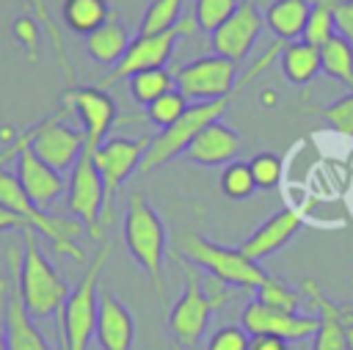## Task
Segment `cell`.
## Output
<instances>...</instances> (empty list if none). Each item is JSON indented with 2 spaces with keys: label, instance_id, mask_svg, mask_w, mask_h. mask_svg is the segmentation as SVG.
<instances>
[{
  "label": "cell",
  "instance_id": "obj_34",
  "mask_svg": "<svg viewBox=\"0 0 353 350\" xmlns=\"http://www.w3.org/2000/svg\"><path fill=\"white\" fill-rule=\"evenodd\" d=\"M240 0H196V25L199 30H218L234 11H237Z\"/></svg>",
  "mask_w": 353,
  "mask_h": 350
},
{
  "label": "cell",
  "instance_id": "obj_2",
  "mask_svg": "<svg viewBox=\"0 0 353 350\" xmlns=\"http://www.w3.org/2000/svg\"><path fill=\"white\" fill-rule=\"evenodd\" d=\"M8 259L17 265V292L33 320H44L61 311L63 300L69 298V284L52 267V262L39 248L36 231H25L22 251L14 245L8 248Z\"/></svg>",
  "mask_w": 353,
  "mask_h": 350
},
{
  "label": "cell",
  "instance_id": "obj_32",
  "mask_svg": "<svg viewBox=\"0 0 353 350\" xmlns=\"http://www.w3.org/2000/svg\"><path fill=\"white\" fill-rule=\"evenodd\" d=\"M182 3L185 0H152L141 17L138 33H163L174 28L182 19Z\"/></svg>",
  "mask_w": 353,
  "mask_h": 350
},
{
  "label": "cell",
  "instance_id": "obj_40",
  "mask_svg": "<svg viewBox=\"0 0 353 350\" xmlns=\"http://www.w3.org/2000/svg\"><path fill=\"white\" fill-rule=\"evenodd\" d=\"M0 231H30V223L0 204Z\"/></svg>",
  "mask_w": 353,
  "mask_h": 350
},
{
  "label": "cell",
  "instance_id": "obj_22",
  "mask_svg": "<svg viewBox=\"0 0 353 350\" xmlns=\"http://www.w3.org/2000/svg\"><path fill=\"white\" fill-rule=\"evenodd\" d=\"M130 41H132V39H130V30L124 28V22L119 19V14L113 11L97 30H91V33L85 36V52H88V58H94L97 63L113 69V66L121 61V55L127 52Z\"/></svg>",
  "mask_w": 353,
  "mask_h": 350
},
{
  "label": "cell",
  "instance_id": "obj_21",
  "mask_svg": "<svg viewBox=\"0 0 353 350\" xmlns=\"http://www.w3.org/2000/svg\"><path fill=\"white\" fill-rule=\"evenodd\" d=\"M240 149H243V138L237 135V130L223 121H212L190 141V146L185 149V157L196 165L212 168V165L232 163Z\"/></svg>",
  "mask_w": 353,
  "mask_h": 350
},
{
  "label": "cell",
  "instance_id": "obj_23",
  "mask_svg": "<svg viewBox=\"0 0 353 350\" xmlns=\"http://www.w3.org/2000/svg\"><path fill=\"white\" fill-rule=\"evenodd\" d=\"M312 14V0H270L265 8V25L284 44L303 39Z\"/></svg>",
  "mask_w": 353,
  "mask_h": 350
},
{
  "label": "cell",
  "instance_id": "obj_38",
  "mask_svg": "<svg viewBox=\"0 0 353 350\" xmlns=\"http://www.w3.org/2000/svg\"><path fill=\"white\" fill-rule=\"evenodd\" d=\"M251 333L243 325H221L207 339V350H248Z\"/></svg>",
  "mask_w": 353,
  "mask_h": 350
},
{
  "label": "cell",
  "instance_id": "obj_3",
  "mask_svg": "<svg viewBox=\"0 0 353 350\" xmlns=\"http://www.w3.org/2000/svg\"><path fill=\"white\" fill-rule=\"evenodd\" d=\"M121 234H124V245H127L130 256L149 276L160 306H165L168 298H165V273L163 270H165L168 234H165L163 218L157 215V209L149 204V198L143 193H130L124 223H121Z\"/></svg>",
  "mask_w": 353,
  "mask_h": 350
},
{
  "label": "cell",
  "instance_id": "obj_28",
  "mask_svg": "<svg viewBox=\"0 0 353 350\" xmlns=\"http://www.w3.org/2000/svg\"><path fill=\"white\" fill-rule=\"evenodd\" d=\"M256 300L270 306V309H281V311H301L303 306V292L295 289L292 284H287L279 276H268L256 289Z\"/></svg>",
  "mask_w": 353,
  "mask_h": 350
},
{
  "label": "cell",
  "instance_id": "obj_24",
  "mask_svg": "<svg viewBox=\"0 0 353 350\" xmlns=\"http://www.w3.org/2000/svg\"><path fill=\"white\" fill-rule=\"evenodd\" d=\"M279 66H281V74L292 85H306L323 72L320 69V47H314L303 39L290 41L279 52Z\"/></svg>",
  "mask_w": 353,
  "mask_h": 350
},
{
  "label": "cell",
  "instance_id": "obj_35",
  "mask_svg": "<svg viewBox=\"0 0 353 350\" xmlns=\"http://www.w3.org/2000/svg\"><path fill=\"white\" fill-rule=\"evenodd\" d=\"M248 168H251V176L256 182V190H270L281 182V174H284V165H281V157L273 154V152H259L248 160Z\"/></svg>",
  "mask_w": 353,
  "mask_h": 350
},
{
  "label": "cell",
  "instance_id": "obj_43",
  "mask_svg": "<svg viewBox=\"0 0 353 350\" xmlns=\"http://www.w3.org/2000/svg\"><path fill=\"white\" fill-rule=\"evenodd\" d=\"M0 350H8V344H6V328H3V317H0Z\"/></svg>",
  "mask_w": 353,
  "mask_h": 350
},
{
  "label": "cell",
  "instance_id": "obj_6",
  "mask_svg": "<svg viewBox=\"0 0 353 350\" xmlns=\"http://www.w3.org/2000/svg\"><path fill=\"white\" fill-rule=\"evenodd\" d=\"M0 204L8 207L11 212H17L19 218H25L36 234L47 237L55 245V254L69 256L80 265H88L85 251L77 245V237L85 231V226L77 218H52L50 212H41L22 190L17 174H11L6 168H0Z\"/></svg>",
  "mask_w": 353,
  "mask_h": 350
},
{
  "label": "cell",
  "instance_id": "obj_18",
  "mask_svg": "<svg viewBox=\"0 0 353 350\" xmlns=\"http://www.w3.org/2000/svg\"><path fill=\"white\" fill-rule=\"evenodd\" d=\"M17 179L22 185V190L28 193V198L41 209L47 212L63 193H66V179L61 171H55L52 165H47L44 160H39L30 146H25L17 157Z\"/></svg>",
  "mask_w": 353,
  "mask_h": 350
},
{
  "label": "cell",
  "instance_id": "obj_25",
  "mask_svg": "<svg viewBox=\"0 0 353 350\" xmlns=\"http://www.w3.org/2000/svg\"><path fill=\"white\" fill-rule=\"evenodd\" d=\"M110 14L113 11H110L108 0H63V6H61L63 25L80 36H88L91 30H97Z\"/></svg>",
  "mask_w": 353,
  "mask_h": 350
},
{
  "label": "cell",
  "instance_id": "obj_42",
  "mask_svg": "<svg viewBox=\"0 0 353 350\" xmlns=\"http://www.w3.org/2000/svg\"><path fill=\"white\" fill-rule=\"evenodd\" d=\"M345 336H347V350H353V309L345 306Z\"/></svg>",
  "mask_w": 353,
  "mask_h": 350
},
{
  "label": "cell",
  "instance_id": "obj_7",
  "mask_svg": "<svg viewBox=\"0 0 353 350\" xmlns=\"http://www.w3.org/2000/svg\"><path fill=\"white\" fill-rule=\"evenodd\" d=\"M179 267L185 276V289L168 311V336L174 342V350H196L207 331V322H210L212 311H218V306L212 303V298L204 289L201 270L182 256H179Z\"/></svg>",
  "mask_w": 353,
  "mask_h": 350
},
{
  "label": "cell",
  "instance_id": "obj_14",
  "mask_svg": "<svg viewBox=\"0 0 353 350\" xmlns=\"http://www.w3.org/2000/svg\"><path fill=\"white\" fill-rule=\"evenodd\" d=\"M240 325H243L251 336L270 333V336H279V339H284V342H303V339L314 336L320 320H317V314H301V311L270 309V306H265V303H259V300L254 298V300H248V303L243 306Z\"/></svg>",
  "mask_w": 353,
  "mask_h": 350
},
{
  "label": "cell",
  "instance_id": "obj_8",
  "mask_svg": "<svg viewBox=\"0 0 353 350\" xmlns=\"http://www.w3.org/2000/svg\"><path fill=\"white\" fill-rule=\"evenodd\" d=\"M193 33H199L196 17H182L174 28H168V30H163V33H138V36L130 41L127 52L121 55V61H119L97 85H99V88H108V85H113V83H119V80L132 77L135 72L165 66L168 58H171V52H174V47H176V41H179V39H188V36H193Z\"/></svg>",
  "mask_w": 353,
  "mask_h": 350
},
{
  "label": "cell",
  "instance_id": "obj_13",
  "mask_svg": "<svg viewBox=\"0 0 353 350\" xmlns=\"http://www.w3.org/2000/svg\"><path fill=\"white\" fill-rule=\"evenodd\" d=\"M61 105L80 119V130L85 132V149L97 152L116 124V102L99 85H66L61 94Z\"/></svg>",
  "mask_w": 353,
  "mask_h": 350
},
{
  "label": "cell",
  "instance_id": "obj_9",
  "mask_svg": "<svg viewBox=\"0 0 353 350\" xmlns=\"http://www.w3.org/2000/svg\"><path fill=\"white\" fill-rule=\"evenodd\" d=\"M146 146H149V135H143V138L113 135V138H105L99 143V149L94 152V163H97V171L102 176V185H105V207H102V226L105 229L113 220V201H116L121 185L141 168Z\"/></svg>",
  "mask_w": 353,
  "mask_h": 350
},
{
  "label": "cell",
  "instance_id": "obj_17",
  "mask_svg": "<svg viewBox=\"0 0 353 350\" xmlns=\"http://www.w3.org/2000/svg\"><path fill=\"white\" fill-rule=\"evenodd\" d=\"M301 229H303V215L298 209H292V207H281L265 223H259L237 248L251 262H265L268 256L279 254Z\"/></svg>",
  "mask_w": 353,
  "mask_h": 350
},
{
  "label": "cell",
  "instance_id": "obj_10",
  "mask_svg": "<svg viewBox=\"0 0 353 350\" xmlns=\"http://www.w3.org/2000/svg\"><path fill=\"white\" fill-rule=\"evenodd\" d=\"M174 83L188 102L221 99L237 91L240 85V63L223 55H201L179 69H174Z\"/></svg>",
  "mask_w": 353,
  "mask_h": 350
},
{
  "label": "cell",
  "instance_id": "obj_41",
  "mask_svg": "<svg viewBox=\"0 0 353 350\" xmlns=\"http://www.w3.org/2000/svg\"><path fill=\"white\" fill-rule=\"evenodd\" d=\"M248 350H290V342L270 336V333H259V336H251Z\"/></svg>",
  "mask_w": 353,
  "mask_h": 350
},
{
  "label": "cell",
  "instance_id": "obj_45",
  "mask_svg": "<svg viewBox=\"0 0 353 350\" xmlns=\"http://www.w3.org/2000/svg\"><path fill=\"white\" fill-rule=\"evenodd\" d=\"M350 284H353V278H350Z\"/></svg>",
  "mask_w": 353,
  "mask_h": 350
},
{
  "label": "cell",
  "instance_id": "obj_36",
  "mask_svg": "<svg viewBox=\"0 0 353 350\" xmlns=\"http://www.w3.org/2000/svg\"><path fill=\"white\" fill-rule=\"evenodd\" d=\"M323 119L328 121V127L345 138H353V91H347L345 96L334 99L331 105L323 107Z\"/></svg>",
  "mask_w": 353,
  "mask_h": 350
},
{
  "label": "cell",
  "instance_id": "obj_4",
  "mask_svg": "<svg viewBox=\"0 0 353 350\" xmlns=\"http://www.w3.org/2000/svg\"><path fill=\"white\" fill-rule=\"evenodd\" d=\"M176 251L201 273L234 289H256L270 276L259 262H251L240 248L212 243L199 231H182L176 240Z\"/></svg>",
  "mask_w": 353,
  "mask_h": 350
},
{
  "label": "cell",
  "instance_id": "obj_29",
  "mask_svg": "<svg viewBox=\"0 0 353 350\" xmlns=\"http://www.w3.org/2000/svg\"><path fill=\"white\" fill-rule=\"evenodd\" d=\"M28 3H30V8H33V17L39 19V25L44 28V33H47V39H50V44H52V52H55V61H58V66H61V74L66 77L69 85H74V69H72V63H69V55H66V47H63V36H61V30H58V25H55V19H52L47 3H44V0H28Z\"/></svg>",
  "mask_w": 353,
  "mask_h": 350
},
{
  "label": "cell",
  "instance_id": "obj_1",
  "mask_svg": "<svg viewBox=\"0 0 353 350\" xmlns=\"http://www.w3.org/2000/svg\"><path fill=\"white\" fill-rule=\"evenodd\" d=\"M281 47H284V41H273L245 72H243V77H240V85H237V91L243 88V85H248V83H254L276 58H279V52H281ZM237 91H232L229 96H221V99H207V102H190L188 107H185V113L168 127V130H160L157 135H152L149 138V146H146V154H143V160H141V168H138V174H152L154 168H160V165H165V163H171L174 157H179V154H185V149L190 146V141L204 130V127H210L212 121H221V116L232 107V102H234V94Z\"/></svg>",
  "mask_w": 353,
  "mask_h": 350
},
{
  "label": "cell",
  "instance_id": "obj_5",
  "mask_svg": "<svg viewBox=\"0 0 353 350\" xmlns=\"http://www.w3.org/2000/svg\"><path fill=\"white\" fill-rule=\"evenodd\" d=\"M110 251L113 243L105 240L94 254V259L85 265V273L77 281V287L69 289V298L58 311V331H61L58 344H63L66 350H88L94 339L97 309H99V276L105 262L110 259Z\"/></svg>",
  "mask_w": 353,
  "mask_h": 350
},
{
  "label": "cell",
  "instance_id": "obj_20",
  "mask_svg": "<svg viewBox=\"0 0 353 350\" xmlns=\"http://www.w3.org/2000/svg\"><path fill=\"white\" fill-rule=\"evenodd\" d=\"M303 298L309 300V306H314V314L320 320L317 331H314V342L312 350H347V336H345V306L334 303L314 278H303L301 287Z\"/></svg>",
  "mask_w": 353,
  "mask_h": 350
},
{
  "label": "cell",
  "instance_id": "obj_44",
  "mask_svg": "<svg viewBox=\"0 0 353 350\" xmlns=\"http://www.w3.org/2000/svg\"><path fill=\"white\" fill-rule=\"evenodd\" d=\"M58 350H66V347H63V344H58Z\"/></svg>",
  "mask_w": 353,
  "mask_h": 350
},
{
  "label": "cell",
  "instance_id": "obj_26",
  "mask_svg": "<svg viewBox=\"0 0 353 350\" xmlns=\"http://www.w3.org/2000/svg\"><path fill=\"white\" fill-rule=\"evenodd\" d=\"M320 69L353 91V44L345 36H331L320 47Z\"/></svg>",
  "mask_w": 353,
  "mask_h": 350
},
{
  "label": "cell",
  "instance_id": "obj_37",
  "mask_svg": "<svg viewBox=\"0 0 353 350\" xmlns=\"http://www.w3.org/2000/svg\"><path fill=\"white\" fill-rule=\"evenodd\" d=\"M41 30H44V28L39 25V19H36V17H28V14L17 17L14 25H11L14 39L25 47V55H28L30 61L39 58V39H41Z\"/></svg>",
  "mask_w": 353,
  "mask_h": 350
},
{
  "label": "cell",
  "instance_id": "obj_15",
  "mask_svg": "<svg viewBox=\"0 0 353 350\" xmlns=\"http://www.w3.org/2000/svg\"><path fill=\"white\" fill-rule=\"evenodd\" d=\"M262 30H265V14L259 11L256 0H240L237 11L218 30L210 33L212 52L237 63L251 52L254 41L259 39Z\"/></svg>",
  "mask_w": 353,
  "mask_h": 350
},
{
  "label": "cell",
  "instance_id": "obj_31",
  "mask_svg": "<svg viewBox=\"0 0 353 350\" xmlns=\"http://www.w3.org/2000/svg\"><path fill=\"white\" fill-rule=\"evenodd\" d=\"M254 190H256V182L251 176L248 163L232 160V163L223 165V171H221V193L229 201H245V198L254 196Z\"/></svg>",
  "mask_w": 353,
  "mask_h": 350
},
{
  "label": "cell",
  "instance_id": "obj_27",
  "mask_svg": "<svg viewBox=\"0 0 353 350\" xmlns=\"http://www.w3.org/2000/svg\"><path fill=\"white\" fill-rule=\"evenodd\" d=\"M127 88H130V96L138 102V105H152L157 96H163L165 91L176 88L174 83V72L160 66V69H143V72H135L132 77H127Z\"/></svg>",
  "mask_w": 353,
  "mask_h": 350
},
{
  "label": "cell",
  "instance_id": "obj_12",
  "mask_svg": "<svg viewBox=\"0 0 353 350\" xmlns=\"http://www.w3.org/2000/svg\"><path fill=\"white\" fill-rule=\"evenodd\" d=\"M69 113L72 110H66L61 105L58 113H52L30 127V152L61 174L72 171V165L77 163V157L85 149V132L66 124Z\"/></svg>",
  "mask_w": 353,
  "mask_h": 350
},
{
  "label": "cell",
  "instance_id": "obj_19",
  "mask_svg": "<svg viewBox=\"0 0 353 350\" xmlns=\"http://www.w3.org/2000/svg\"><path fill=\"white\" fill-rule=\"evenodd\" d=\"M94 339L99 350H132L135 344V317L113 292H99Z\"/></svg>",
  "mask_w": 353,
  "mask_h": 350
},
{
  "label": "cell",
  "instance_id": "obj_11",
  "mask_svg": "<svg viewBox=\"0 0 353 350\" xmlns=\"http://www.w3.org/2000/svg\"><path fill=\"white\" fill-rule=\"evenodd\" d=\"M66 207L69 212L85 226V231L94 240H105V226H102V207H105V185L94 163V152L83 149L77 163L69 171L66 182Z\"/></svg>",
  "mask_w": 353,
  "mask_h": 350
},
{
  "label": "cell",
  "instance_id": "obj_33",
  "mask_svg": "<svg viewBox=\"0 0 353 350\" xmlns=\"http://www.w3.org/2000/svg\"><path fill=\"white\" fill-rule=\"evenodd\" d=\"M188 105H190V102L182 96V91H179V88H171V91H165L163 96H157L152 105H146V121L154 124L157 130H168V127L185 113Z\"/></svg>",
  "mask_w": 353,
  "mask_h": 350
},
{
  "label": "cell",
  "instance_id": "obj_39",
  "mask_svg": "<svg viewBox=\"0 0 353 350\" xmlns=\"http://www.w3.org/2000/svg\"><path fill=\"white\" fill-rule=\"evenodd\" d=\"M334 22H336V33L353 44V0H336Z\"/></svg>",
  "mask_w": 353,
  "mask_h": 350
},
{
  "label": "cell",
  "instance_id": "obj_30",
  "mask_svg": "<svg viewBox=\"0 0 353 350\" xmlns=\"http://www.w3.org/2000/svg\"><path fill=\"white\" fill-rule=\"evenodd\" d=\"M334 6H336V0H312V14H309L306 30H303V41L323 47L331 36H336Z\"/></svg>",
  "mask_w": 353,
  "mask_h": 350
},
{
  "label": "cell",
  "instance_id": "obj_16",
  "mask_svg": "<svg viewBox=\"0 0 353 350\" xmlns=\"http://www.w3.org/2000/svg\"><path fill=\"white\" fill-rule=\"evenodd\" d=\"M0 311H3L8 350H55L47 342V336L36 328L33 317L28 314L17 292V281H11L8 276H0Z\"/></svg>",
  "mask_w": 353,
  "mask_h": 350
}]
</instances>
